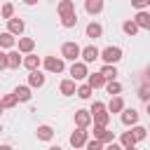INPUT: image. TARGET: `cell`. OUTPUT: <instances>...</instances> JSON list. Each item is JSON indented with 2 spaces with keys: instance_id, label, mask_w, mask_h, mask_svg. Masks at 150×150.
I'll list each match as a JSON object with an SVG mask.
<instances>
[{
  "instance_id": "cell-1",
  "label": "cell",
  "mask_w": 150,
  "mask_h": 150,
  "mask_svg": "<svg viewBox=\"0 0 150 150\" xmlns=\"http://www.w3.org/2000/svg\"><path fill=\"white\" fill-rule=\"evenodd\" d=\"M101 59L105 61V66H112V63H117V61L122 59V49H120V47H105V49L101 52Z\"/></svg>"
},
{
  "instance_id": "cell-2",
  "label": "cell",
  "mask_w": 150,
  "mask_h": 150,
  "mask_svg": "<svg viewBox=\"0 0 150 150\" xmlns=\"http://www.w3.org/2000/svg\"><path fill=\"white\" fill-rule=\"evenodd\" d=\"M61 54H63V59H70V61L75 63V59L82 56V49H80L77 42H66V45L61 47Z\"/></svg>"
},
{
  "instance_id": "cell-3",
  "label": "cell",
  "mask_w": 150,
  "mask_h": 150,
  "mask_svg": "<svg viewBox=\"0 0 150 150\" xmlns=\"http://www.w3.org/2000/svg\"><path fill=\"white\" fill-rule=\"evenodd\" d=\"M75 124H77V129H87L91 124V112L89 110H77L75 112Z\"/></svg>"
},
{
  "instance_id": "cell-4",
  "label": "cell",
  "mask_w": 150,
  "mask_h": 150,
  "mask_svg": "<svg viewBox=\"0 0 150 150\" xmlns=\"http://www.w3.org/2000/svg\"><path fill=\"white\" fill-rule=\"evenodd\" d=\"M45 68H47L49 73H61V70H63V61L56 59V56H47V59H45Z\"/></svg>"
},
{
  "instance_id": "cell-5",
  "label": "cell",
  "mask_w": 150,
  "mask_h": 150,
  "mask_svg": "<svg viewBox=\"0 0 150 150\" xmlns=\"http://www.w3.org/2000/svg\"><path fill=\"white\" fill-rule=\"evenodd\" d=\"M70 75H73V80H84L89 73H87V66H84V63L75 61V63L70 66Z\"/></svg>"
},
{
  "instance_id": "cell-6",
  "label": "cell",
  "mask_w": 150,
  "mask_h": 150,
  "mask_svg": "<svg viewBox=\"0 0 150 150\" xmlns=\"http://www.w3.org/2000/svg\"><path fill=\"white\" fill-rule=\"evenodd\" d=\"M87 143V131L84 129H75L73 134H70V145L73 148H80V145H84Z\"/></svg>"
},
{
  "instance_id": "cell-7",
  "label": "cell",
  "mask_w": 150,
  "mask_h": 150,
  "mask_svg": "<svg viewBox=\"0 0 150 150\" xmlns=\"http://www.w3.org/2000/svg\"><path fill=\"white\" fill-rule=\"evenodd\" d=\"M98 56H101V52H98L94 45H89V47L82 49V59H84V63H91V61H96Z\"/></svg>"
},
{
  "instance_id": "cell-8",
  "label": "cell",
  "mask_w": 150,
  "mask_h": 150,
  "mask_svg": "<svg viewBox=\"0 0 150 150\" xmlns=\"http://www.w3.org/2000/svg\"><path fill=\"white\" fill-rule=\"evenodd\" d=\"M122 122H124L127 127H129V124H136V122H138V112H136L134 108H124V110H122Z\"/></svg>"
},
{
  "instance_id": "cell-9",
  "label": "cell",
  "mask_w": 150,
  "mask_h": 150,
  "mask_svg": "<svg viewBox=\"0 0 150 150\" xmlns=\"http://www.w3.org/2000/svg\"><path fill=\"white\" fill-rule=\"evenodd\" d=\"M59 14H61V19L75 14V2H73V0H63V2L59 5Z\"/></svg>"
},
{
  "instance_id": "cell-10",
  "label": "cell",
  "mask_w": 150,
  "mask_h": 150,
  "mask_svg": "<svg viewBox=\"0 0 150 150\" xmlns=\"http://www.w3.org/2000/svg\"><path fill=\"white\" fill-rule=\"evenodd\" d=\"M91 89H98V87H105L108 82H105V77L101 75V73H94V75H89V82H87Z\"/></svg>"
},
{
  "instance_id": "cell-11",
  "label": "cell",
  "mask_w": 150,
  "mask_h": 150,
  "mask_svg": "<svg viewBox=\"0 0 150 150\" xmlns=\"http://www.w3.org/2000/svg\"><path fill=\"white\" fill-rule=\"evenodd\" d=\"M7 26H9V33H12V35H21V33H23V21H21V19H9Z\"/></svg>"
},
{
  "instance_id": "cell-12",
  "label": "cell",
  "mask_w": 150,
  "mask_h": 150,
  "mask_svg": "<svg viewBox=\"0 0 150 150\" xmlns=\"http://www.w3.org/2000/svg\"><path fill=\"white\" fill-rule=\"evenodd\" d=\"M91 120H94V124H96V127H103V129H105V127H108V120H110V115L103 110V112H96V115H91Z\"/></svg>"
},
{
  "instance_id": "cell-13",
  "label": "cell",
  "mask_w": 150,
  "mask_h": 150,
  "mask_svg": "<svg viewBox=\"0 0 150 150\" xmlns=\"http://www.w3.org/2000/svg\"><path fill=\"white\" fill-rule=\"evenodd\" d=\"M23 61H21V56H19V52H9L7 54V68H19Z\"/></svg>"
},
{
  "instance_id": "cell-14",
  "label": "cell",
  "mask_w": 150,
  "mask_h": 150,
  "mask_svg": "<svg viewBox=\"0 0 150 150\" xmlns=\"http://www.w3.org/2000/svg\"><path fill=\"white\" fill-rule=\"evenodd\" d=\"M59 89H61V94H66V96H70V94H77V89H75V82H73V80H63Z\"/></svg>"
},
{
  "instance_id": "cell-15",
  "label": "cell",
  "mask_w": 150,
  "mask_h": 150,
  "mask_svg": "<svg viewBox=\"0 0 150 150\" xmlns=\"http://www.w3.org/2000/svg\"><path fill=\"white\" fill-rule=\"evenodd\" d=\"M52 136H54V131H52V127H49V124L38 127V138H40V141H49Z\"/></svg>"
},
{
  "instance_id": "cell-16",
  "label": "cell",
  "mask_w": 150,
  "mask_h": 150,
  "mask_svg": "<svg viewBox=\"0 0 150 150\" xmlns=\"http://www.w3.org/2000/svg\"><path fill=\"white\" fill-rule=\"evenodd\" d=\"M84 7H87V12H89V14H96V12H101V9H103V2H101V0H87V2H84Z\"/></svg>"
},
{
  "instance_id": "cell-17",
  "label": "cell",
  "mask_w": 150,
  "mask_h": 150,
  "mask_svg": "<svg viewBox=\"0 0 150 150\" xmlns=\"http://www.w3.org/2000/svg\"><path fill=\"white\" fill-rule=\"evenodd\" d=\"M23 66H26L30 73H35V70H38V66H40V59L30 54V56H26V59H23Z\"/></svg>"
},
{
  "instance_id": "cell-18",
  "label": "cell",
  "mask_w": 150,
  "mask_h": 150,
  "mask_svg": "<svg viewBox=\"0 0 150 150\" xmlns=\"http://www.w3.org/2000/svg\"><path fill=\"white\" fill-rule=\"evenodd\" d=\"M101 75L105 77V82H112L115 75H117V68H115V66H103V68H101Z\"/></svg>"
},
{
  "instance_id": "cell-19",
  "label": "cell",
  "mask_w": 150,
  "mask_h": 150,
  "mask_svg": "<svg viewBox=\"0 0 150 150\" xmlns=\"http://www.w3.org/2000/svg\"><path fill=\"white\" fill-rule=\"evenodd\" d=\"M28 82H30V87H42V84H45V75H42L40 70H35V73H30Z\"/></svg>"
},
{
  "instance_id": "cell-20",
  "label": "cell",
  "mask_w": 150,
  "mask_h": 150,
  "mask_svg": "<svg viewBox=\"0 0 150 150\" xmlns=\"http://www.w3.org/2000/svg\"><path fill=\"white\" fill-rule=\"evenodd\" d=\"M14 96H16V101H30V89L28 87H16Z\"/></svg>"
},
{
  "instance_id": "cell-21",
  "label": "cell",
  "mask_w": 150,
  "mask_h": 150,
  "mask_svg": "<svg viewBox=\"0 0 150 150\" xmlns=\"http://www.w3.org/2000/svg\"><path fill=\"white\" fill-rule=\"evenodd\" d=\"M108 110H110V112H122V110H124V101H122L120 96L110 98V105H108Z\"/></svg>"
},
{
  "instance_id": "cell-22",
  "label": "cell",
  "mask_w": 150,
  "mask_h": 150,
  "mask_svg": "<svg viewBox=\"0 0 150 150\" xmlns=\"http://www.w3.org/2000/svg\"><path fill=\"white\" fill-rule=\"evenodd\" d=\"M148 23H150V14L148 12H138L136 14V26L138 28H148Z\"/></svg>"
},
{
  "instance_id": "cell-23",
  "label": "cell",
  "mask_w": 150,
  "mask_h": 150,
  "mask_svg": "<svg viewBox=\"0 0 150 150\" xmlns=\"http://www.w3.org/2000/svg\"><path fill=\"white\" fill-rule=\"evenodd\" d=\"M101 33H103L101 23H94V21H91V23L87 26V35H89V38H101Z\"/></svg>"
},
{
  "instance_id": "cell-24",
  "label": "cell",
  "mask_w": 150,
  "mask_h": 150,
  "mask_svg": "<svg viewBox=\"0 0 150 150\" xmlns=\"http://www.w3.org/2000/svg\"><path fill=\"white\" fill-rule=\"evenodd\" d=\"M33 47H35V42L30 38H21L19 40V52H26L28 54V52H33Z\"/></svg>"
},
{
  "instance_id": "cell-25",
  "label": "cell",
  "mask_w": 150,
  "mask_h": 150,
  "mask_svg": "<svg viewBox=\"0 0 150 150\" xmlns=\"http://www.w3.org/2000/svg\"><path fill=\"white\" fill-rule=\"evenodd\" d=\"M105 89H108V94H110V96H112V98H115V96H117V94H120V91H122V84H120V82H115V80H112V82H108V84H105Z\"/></svg>"
},
{
  "instance_id": "cell-26",
  "label": "cell",
  "mask_w": 150,
  "mask_h": 150,
  "mask_svg": "<svg viewBox=\"0 0 150 150\" xmlns=\"http://www.w3.org/2000/svg\"><path fill=\"white\" fill-rule=\"evenodd\" d=\"M14 45V35L7 30V33H0V47H12Z\"/></svg>"
},
{
  "instance_id": "cell-27",
  "label": "cell",
  "mask_w": 150,
  "mask_h": 150,
  "mask_svg": "<svg viewBox=\"0 0 150 150\" xmlns=\"http://www.w3.org/2000/svg\"><path fill=\"white\" fill-rule=\"evenodd\" d=\"M0 14H2V19H7V21H9V19H14V16H12V14H14V5H12V2H7V5H2V9H0Z\"/></svg>"
},
{
  "instance_id": "cell-28",
  "label": "cell",
  "mask_w": 150,
  "mask_h": 150,
  "mask_svg": "<svg viewBox=\"0 0 150 150\" xmlns=\"http://www.w3.org/2000/svg\"><path fill=\"white\" fill-rule=\"evenodd\" d=\"M134 143H136L134 134H131V131H124V134H122V145H124V148H134Z\"/></svg>"
},
{
  "instance_id": "cell-29",
  "label": "cell",
  "mask_w": 150,
  "mask_h": 150,
  "mask_svg": "<svg viewBox=\"0 0 150 150\" xmlns=\"http://www.w3.org/2000/svg\"><path fill=\"white\" fill-rule=\"evenodd\" d=\"M122 28H124V33H127V35H136V33H138L136 21H124V26H122Z\"/></svg>"
},
{
  "instance_id": "cell-30",
  "label": "cell",
  "mask_w": 150,
  "mask_h": 150,
  "mask_svg": "<svg viewBox=\"0 0 150 150\" xmlns=\"http://www.w3.org/2000/svg\"><path fill=\"white\" fill-rule=\"evenodd\" d=\"M0 103H2V108H14V105H16V96H14V94H9V96H5Z\"/></svg>"
},
{
  "instance_id": "cell-31",
  "label": "cell",
  "mask_w": 150,
  "mask_h": 150,
  "mask_svg": "<svg viewBox=\"0 0 150 150\" xmlns=\"http://www.w3.org/2000/svg\"><path fill=\"white\" fill-rule=\"evenodd\" d=\"M77 96H80V98H89V96H91V87H89V84H82V87L77 89Z\"/></svg>"
},
{
  "instance_id": "cell-32",
  "label": "cell",
  "mask_w": 150,
  "mask_h": 150,
  "mask_svg": "<svg viewBox=\"0 0 150 150\" xmlns=\"http://www.w3.org/2000/svg\"><path fill=\"white\" fill-rule=\"evenodd\" d=\"M131 134H134V138H136V141H143V138H145V134H148V129H143V127H134V131H131Z\"/></svg>"
},
{
  "instance_id": "cell-33",
  "label": "cell",
  "mask_w": 150,
  "mask_h": 150,
  "mask_svg": "<svg viewBox=\"0 0 150 150\" xmlns=\"http://www.w3.org/2000/svg\"><path fill=\"white\" fill-rule=\"evenodd\" d=\"M138 96H141L143 101H148V103H150V84H143V87L138 89Z\"/></svg>"
},
{
  "instance_id": "cell-34",
  "label": "cell",
  "mask_w": 150,
  "mask_h": 150,
  "mask_svg": "<svg viewBox=\"0 0 150 150\" xmlns=\"http://www.w3.org/2000/svg\"><path fill=\"white\" fill-rule=\"evenodd\" d=\"M61 23H63L66 28H70V26H75V23H77V16H75V14H70V16H63V19H61Z\"/></svg>"
},
{
  "instance_id": "cell-35",
  "label": "cell",
  "mask_w": 150,
  "mask_h": 150,
  "mask_svg": "<svg viewBox=\"0 0 150 150\" xmlns=\"http://www.w3.org/2000/svg\"><path fill=\"white\" fill-rule=\"evenodd\" d=\"M103 110H105V105H103L101 101H94V105H91V110H89V112H91V115H96V112H103Z\"/></svg>"
},
{
  "instance_id": "cell-36",
  "label": "cell",
  "mask_w": 150,
  "mask_h": 150,
  "mask_svg": "<svg viewBox=\"0 0 150 150\" xmlns=\"http://www.w3.org/2000/svg\"><path fill=\"white\" fill-rule=\"evenodd\" d=\"M105 131H108V129H103V127H94V141H101Z\"/></svg>"
},
{
  "instance_id": "cell-37",
  "label": "cell",
  "mask_w": 150,
  "mask_h": 150,
  "mask_svg": "<svg viewBox=\"0 0 150 150\" xmlns=\"http://www.w3.org/2000/svg\"><path fill=\"white\" fill-rule=\"evenodd\" d=\"M87 150H103V143L101 141H89L87 143Z\"/></svg>"
},
{
  "instance_id": "cell-38",
  "label": "cell",
  "mask_w": 150,
  "mask_h": 150,
  "mask_svg": "<svg viewBox=\"0 0 150 150\" xmlns=\"http://www.w3.org/2000/svg\"><path fill=\"white\" fill-rule=\"evenodd\" d=\"M112 141H115V134H112V131H105L103 138H101V143H112Z\"/></svg>"
},
{
  "instance_id": "cell-39",
  "label": "cell",
  "mask_w": 150,
  "mask_h": 150,
  "mask_svg": "<svg viewBox=\"0 0 150 150\" xmlns=\"http://www.w3.org/2000/svg\"><path fill=\"white\" fill-rule=\"evenodd\" d=\"M131 5H134V7H136V9H143V7H145V5H148V0H134V2H131Z\"/></svg>"
},
{
  "instance_id": "cell-40",
  "label": "cell",
  "mask_w": 150,
  "mask_h": 150,
  "mask_svg": "<svg viewBox=\"0 0 150 150\" xmlns=\"http://www.w3.org/2000/svg\"><path fill=\"white\" fill-rule=\"evenodd\" d=\"M2 68H7V54L0 52V70H2Z\"/></svg>"
},
{
  "instance_id": "cell-41",
  "label": "cell",
  "mask_w": 150,
  "mask_h": 150,
  "mask_svg": "<svg viewBox=\"0 0 150 150\" xmlns=\"http://www.w3.org/2000/svg\"><path fill=\"white\" fill-rule=\"evenodd\" d=\"M105 150H122V148H120V145H115V143H110V145H108Z\"/></svg>"
},
{
  "instance_id": "cell-42",
  "label": "cell",
  "mask_w": 150,
  "mask_h": 150,
  "mask_svg": "<svg viewBox=\"0 0 150 150\" xmlns=\"http://www.w3.org/2000/svg\"><path fill=\"white\" fill-rule=\"evenodd\" d=\"M49 150H63V148H59V145H52V148H49Z\"/></svg>"
},
{
  "instance_id": "cell-43",
  "label": "cell",
  "mask_w": 150,
  "mask_h": 150,
  "mask_svg": "<svg viewBox=\"0 0 150 150\" xmlns=\"http://www.w3.org/2000/svg\"><path fill=\"white\" fill-rule=\"evenodd\" d=\"M0 150H12V148L9 145H0Z\"/></svg>"
},
{
  "instance_id": "cell-44",
  "label": "cell",
  "mask_w": 150,
  "mask_h": 150,
  "mask_svg": "<svg viewBox=\"0 0 150 150\" xmlns=\"http://www.w3.org/2000/svg\"><path fill=\"white\" fill-rule=\"evenodd\" d=\"M148 77H150V66H148Z\"/></svg>"
},
{
  "instance_id": "cell-45",
  "label": "cell",
  "mask_w": 150,
  "mask_h": 150,
  "mask_svg": "<svg viewBox=\"0 0 150 150\" xmlns=\"http://www.w3.org/2000/svg\"><path fill=\"white\" fill-rule=\"evenodd\" d=\"M148 115H150V103H148Z\"/></svg>"
},
{
  "instance_id": "cell-46",
  "label": "cell",
  "mask_w": 150,
  "mask_h": 150,
  "mask_svg": "<svg viewBox=\"0 0 150 150\" xmlns=\"http://www.w3.org/2000/svg\"><path fill=\"white\" fill-rule=\"evenodd\" d=\"M0 112H2V103H0Z\"/></svg>"
},
{
  "instance_id": "cell-47",
  "label": "cell",
  "mask_w": 150,
  "mask_h": 150,
  "mask_svg": "<svg viewBox=\"0 0 150 150\" xmlns=\"http://www.w3.org/2000/svg\"><path fill=\"white\" fill-rule=\"evenodd\" d=\"M124 150H134V148H124Z\"/></svg>"
},
{
  "instance_id": "cell-48",
  "label": "cell",
  "mask_w": 150,
  "mask_h": 150,
  "mask_svg": "<svg viewBox=\"0 0 150 150\" xmlns=\"http://www.w3.org/2000/svg\"><path fill=\"white\" fill-rule=\"evenodd\" d=\"M148 30H150V23H148Z\"/></svg>"
},
{
  "instance_id": "cell-49",
  "label": "cell",
  "mask_w": 150,
  "mask_h": 150,
  "mask_svg": "<svg viewBox=\"0 0 150 150\" xmlns=\"http://www.w3.org/2000/svg\"><path fill=\"white\" fill-rule=\"evenodd\" d=\"M0 131H2V127H0Z\"/></svg>"
},
{
  "instance_id": "cell-50",
  "label": "cell",
  "mask_w": 150,
  "mask_h": 150,
  "mask_svg": "<svg viewBox=\"0 0 150 150\" xmlns=\"http://www.w3.org/2000/svg\"><path fill=\"white\" fill-rule=\"evenodd\" d=\"M0 9H2V7H0Z\"/></svg>"
}]
</instances>
